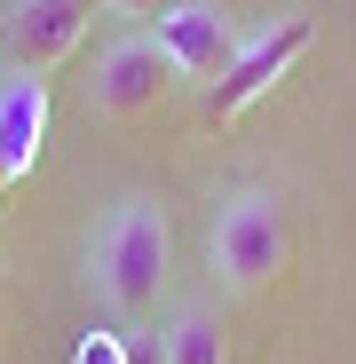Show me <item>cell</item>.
Returning a JSON list of instances; mask_svg holds the SVG:
<instances>
[{
	"mask_svg": "<svg viewBox=\"0 0 356 364\" xmlns=\"http://www.w3.org/2000/svg\"><path fill=\"white\" fill-rule=\"evenodd\" d=\"M166 87H174V64L158 55L151 32H119V40L95 55V72H87V103H95L103 119H143V111L166 103Z\"/></svg>",
	"mask_w": 356,
	"mask_h": 364,
	"instance_id": "4",
	"label": "cell"
},
{
	"mask_svg": "<svg viewBox=\"0 0 356 364\" xmlns=\"http://www.w3.org/2000/svg\"><path fill=\"white\" fill-rule=\"evenodd\" d=\"M87 32V0H0V48L16 72H55Z\"/></svg>",
	"mask_w": 356,
	"mask_h": 364,
	"instance_id": "6",
	"label": "cell"
},
{
	"mask_svg": "<svg viewBox=\"0 0 356 364\" xmlns=\"http://www.w3.org/2000/svg\"><path fill=\"white\" fill-rule=\"evenodd\" d=\"M309 40H317V16H301V9L277 16V24H261V32H246V40H237V55H230V72L206 87V119H214V127H230L237 111H254V103L309 55Z\"/></svg>",
	"mask_w": 356,
	"mask_h": 364,
	"instance_id": "3",
	"label": "cell"
},
{
	"mask_svg": "<svg viewBox=\"0 0 356 364\" xmlns=\"http://www.w3.org/2000/svg\"><path fill=\"white\" fill-rule=\"evenodd\" d=\"M103 9H158V0H103Z\"/></svg>",
	"mask_w": 356,
	"mask_h": 364,
	"instance_id": "9",
	"label": "cell"
},
{
	"mask_svg": "<svg viewBox=\"0 0 356 364\" xmlns=\"http://www.w3.org/2000/svg\"><path fill=\"white\" fill-rule=\"evenodd\" d=\"M151 40H158V55L174 64V80L214 87V80L230 72V55H237V40H246V32H237L214 0H174V9H158Z\"/></svg>",
	"mask_w": 356,
	"mask_h": 364,
	"instance_id": "5",
	"label": "cell"
},
{
	"mask_svg": "<svg viewBox=\"0 0 356 364\" xmlns=\"http://www.w3.org/2000/svg\"><path fill=\"white\" fill-rule=\"evenodd\" d=\"M166 269H174V230H166V206L127 191L87 237V285L111 317H143L158 309L166 293Z\"/></svg>",
	"mask_w": 356,
	"mask_h": 364,
	"instance_id": "1",
	"label": "cell"
},
{
	"mask_svg": "<svg viewBox=\"0 0 356 364\" xmlns=\"http://www.w3.org/2000/svg\"><path fill=\"white\" fill-rule=\"evenodd\" d=\"M158 364H230V333H222V317L206 301H183L174 309V325L158 341Z\"/></svg>",
	"mask_w": 356,
	"mask_h": 364,
	"instance_id": "8",
	"label": "cell"
},
{
	"mask_svg": "<svg viewBox=\"0 0 356 364\" xmlns=\"http://www.w3.org/2000/svg\"><path fill=\"white\" fill-rule=\"evenodd\" d=\"M48 151V80L9 72L0 80V182H24Z\"/></svg>",
	"mask_w": 356,
	"mask_h": 364,
	"instance_id": "7",
	"label": "cell"
},
{
	"mask_svg": "<svg viewBox=\"0 0 356 364\" xmlns=\"http://www.w3.org/2000/svg\"><path fill=\"white\" fill-rule=\"evenodd\" d=\"M206 254H214V277L230 293H261L285 277L293 262V230H285V206L269 191H230L214 230H206Z\"/></svg>",
	"mask_w": 356,
	"mask_h": 364,
	"instance_id": "2",
	"label": "cell"
}]
</instances>
